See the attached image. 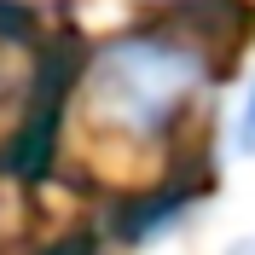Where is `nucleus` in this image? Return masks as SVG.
Returning <instances> with one entry per match:
<instances>
[{
    "instance_id": "f257e3e1",
    "label": "nucleus",
    "mask_w": 255,
    "mask_h": 255,
    "mask_svg": "<svg viewBox=\"0 0 255 255\" xmlns=\"http://www.w3.org/2000/svg\"><path fill=\"white\" fill-rule=\"evenodd\" d=\"M203 76L209 64L197 41H186L174 29H128L116 41H105L81 76L87 122L133 145L162 139L197 99Z\"/></svg>"
},
{
    "instance_id": "f03ea898",
    "label": "nucleus",
    "mask_w": 255,
    "mask_h": 255,
    "mask_svg": "<svg viewBox=\"0 0 255 255\" xmlns=\"http://www.w3.org/2000/svg\"><path fill=\"white\" fill-rule=\"evenodd\" d=\"M238 145L255 157V87H250V99H244V111H238Z\"/></svg>"
},
{
    "instance_id": "7ed1b4c3",
    "label": "nucleus",
    "mask_w": 255,
    "mask_h": 255,
    "mask_svg": "<svg viewBox=\"0 0 255 255\" xmlns=\"http://www.w3.org/2000/svg\"><path fill=\"white\" fill-rule=\"evenodd\" d=\"M52 255H87V250H81V244H76V250H52Z\"/></svg>"
}]
</instances>
